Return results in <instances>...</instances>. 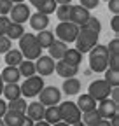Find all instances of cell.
I'll use <instances>...</instances> for the list:
<instances>
[{
    "label": "cell",
    "instance_id": "6",
    "mask_svg": "<svg viewBox=\"0 0 119 126\" xmlns=\"http://www.w3.org/2000/svg\"><path fill=\"white\" fill-rule=\"evenodd\" d=\"M60 107V116H61V121L67 123V124H75L81 121V116L82 112L79 110V107L74 103V102H63L61 105H58Z\"/></svg>",
    "mask_w": 119,
    "mask_h": 126
},
{
    "label": "cell",
    "instance_id": "2",
    "mask_svg": "<svg viewBox=\"0 0 119 126\" xmlns=\"http://www.w3.org/2000/svg\"><path fill=\"white\" fill-rule=\"evenodd\" d=\"M18 40H19V51H21V54H23L25 60L35 61L42 54V47L37 42V39H35L33 33H23Z\"/></svg>",
    "mask_w": 119,
    "mask_h": 126
},
{
    "label": "cell",
    "instance_id": "31",
    "mask_svg": "<svg viewBox=\"0 0 119 126\" xmlns=\"http://www.w3.org/2000/svg\"><path fill=\"white\" fill-rule=\"evenodd\" d=\"M56 7H58V4L54 2V0H44V2L37 7V12H42V14L49 16V14H53L56 11Z\"/></svg>",
    "mask_w": 119,
    "mask_h": 126
},
{
    "label": "cell",
    "instance_id": "51",
    "mask_svg": "<svg viewBox=\"0 0 119 126\" xmlns=\"http://www.w3.org/2000/svg\"><path fill=\"white\" fill-rule=\"evenodd\" d=\"M72 126H86V124H84L82 121H79V123H75V124H72Z\"/></svg>",
    "mask_w": 119,
    "mask_h": 126
},
{
    "label": "cell",
    "instance_id": "49",
    "mask_svg": "<svg viewBox=\"0 0 119 126\" xmlns=\"http://www.w3.org/2000/svg\"><path fill=\"white\" fill-rule=\"evenodd\" d=\"M53 126H70V124H67V123H63V121H60V123H56V124H53Z\"/></svg>",
    "mask_w": 119,
    "mask_h": 126
},
{
    "label": "cell",
    "instance_id": "16",
    "mask_svg": "<svg viewBox=\"0 0 119 126\" xmlns=\"http://www.w3.org/2000/svg\"><path fill=\"white\" fill-rule=\"evenodd\" d=\"M67 49H68V46H67L65 42H61V40H54V42L47 47L49 56H51L53 60H56V61H58V60H63Z\"/></svg>",
    "mask_w": 119,
    "mask_h": 126
},
{
    "label": "cell",
    "instance_id": "5",
    "mask_svg": "<svg viewBox=\"0 0 119 126\" xmlns=\"http://www.w3.org/2000/svg\"><path fill=\"white\" fill-rule=\"evenodd\" d=\"M44 88V77L40 75H32V77H26L25 82L19 86L21 89V96L23 98H33L42 91Z\"/></svg>",
    "mask_w": 119,
    "mask_h": 126
},
{
    "label": "cell",
    "instance_id": "53",
    "mask_svg": "<svg viewBox=\"0 0 119 126\" xmlns=\"http://www.w3.org/2000/svg\"><path fill=\"white\" fill-rule=\"evenodd\" d=\"M0 126H5V123H4L2 119H0Z\"/></svg>",
    "mask_w": 119,
    "mask_h": 126
},
{
    "label": "cell",
    "instance_id": "40",
    "mask_svg": "<svg viewBox=\"0 0 119 126\" xmlns=\"http://www.w3.org/2000/svg\"><path fill=\"white\" fill-rule=\"evenodd\" d=\"M109 11L114 14H119V0H109Z\"/></svg>",
    "mask_w": 119,
    "mask_h": 126
},
{
    "label": "cell",
    "instance_id": "54",
    "mask_svg": "<svg viewBox=\"0 0 119 126\" xmlns=\"http://www.w3.org/2000/svg\"><path fill=\"white\" fill-rule=\"evenodd\" d=\"M105 2H109V0H105Z\"/></svg>",
    "mask_w": 119,
    "mask_h": 126
},
{
    "label": "cell",
    "instance_id": "4",
    "mask_svg": "<svg viewBox=\"0 0 119 126\" xmlns=\"http://www.w3.org/2000/svg\"><path fill=\"white\" fill-rule=\"evenodd\" d=\"M77 33H79V26L70 23V21H60L56 30H54V37H58V40H61L65 44L75 42Z\"/></svg>",
    "mask_w": 119,
    "mask_h": 126
},
{
    "label": "cell",
    "instance_id": "42",
    "mask_svg": "<svg viewBox=\"0 0 119 126\" xmlns=\"http://www.w3.org/2000/svg\"><path fill=\"white\" fill-rule=\"evenodd\" d=\"M5 112H7V102L0 98V119L4 117V114H5Z\"/></svg>",
    "mask_w": 119,
    "mask_h": 126
},
{
    "label": "cell",
    "instance_id": "23",
    "mask_svg": "<svg viewBox=\"0 0 119 126\" xmlns=\"http://www.w3.org/2000/svg\"><path fill=\"white\" fill-rule=\"evenodd\" d=\"M81 91V81L75 77H68L63 82V93L67 94H77Z\"/></svg>",
    "mask_w": 119,
    "mask_h": 126
},
{
    "label": "cell",
    "instance_id": "50",
    "mask_svg": "<svg viewBox=\"0 0 119 126\" xmlns=\"http://www.w3.org/2000/svg\"><path fill=\"white\" fill-rule=\"evenodd\" d=\"M2 89H4V81H2V75H0V94H2Z\"/></svg>",
    "mask_w": 119,
    "mask_h": 126
},
{
    "label": "cell",
    "instance_id": "9",
    "mask_svg": "<svg viewBox=\"0 0 119 126\" xmlns=\"http://www.w3.org/2000/svg\"><path fill=\"white\" fill-rule=\"evenodd\" d=\"M28 18H30V7H28L25 2L12 5V9H11V12H9V19H11L12 23H21V25H23L25 21H28Z\"/></svg>",
    "mask_w": 119,
    "mask_h": 126
},
{
    "label": "cell",
    "instance_id": "30",
    "mask_svg": "<svg viewBox=\"0 0 119 126\" xmlns=\"http://www.w3.org/2000/svg\"><path fill=\"white\" fill-rule=\"evenodd\" d=\"M7 109L25 114V112H26V100H25L23 96H19V98H16V100H11V102L7 103Z\"/></svg>",
    "mask_w": 119,
    "mask_h": 126
},
{
    "label": "cell",
    "instance_id": "41",
    "mask_svg": "<svg viewBox=\"0 0 119 126\" xmlns=\"http://www.w3.org/2000/svg\"><path fill=\"white\" fill-rule=\"evenodd\" d=\"M110 26L116 33H119V14H114V18L110 19Z\"/></svg>",
    "mask_w": 119,
    "mask_h": 126
},
{
    "label": "cell",
    "instance_id": "11",
    "mask_svg": "<svg viewBox=\"0 0 119 126\" xmlns=\"http://www.w3.org/2000/svg\"><path fill=\"white\" fill-rule=\"evenodd\" d=\"M35 72L40 75V77H47L54 72V60L51 56H39L35 60Z\"/></svg>",
    "mask_w": 119,
    "mask_h": 126
},
{
    "label": "cell",
    "instance_id": "46",
    "mask_svg": "<svg viewBox=\"0 0 119 126\" xmlns=\"http://www.w3.org/2000/svg\"><path fill=\"white\" fill-rule=\"evenodd\" d=\"M33 126H51V124H49V123H46V121L42 119V121H35V123H33Z\"/></svg>",
    "mask_w": 119,
    "mask_h": 126
},
{
    "label": "cell",
    "instance_id": "7",
    "mask_svg": "<svg viewBox=\"0 0 119 126\" xmlns=\"http://www.w3.org/2000/svg\"><path fill=\"white\" fill-rule=\"evenodd\" d=\"M110 86L103 81V79H96V81H93L91 84H89V88H88V94L91 96L93 100H96V102H100V100H105V98H109V94H110Z\"/></svg>",
    "mask_w": 119,
    "mask_h": 126
},
{
    "label": "cell",
    "instance_id": "38",
    "mask_svg": "<svg viewBox=\"0 0 119 126\" xmlns=\"http://www.w3.org/2000/svg\"><path fill=\"white\" fill-rule=\"evenodd\" d=\"M100 4V0H81V7L88 9V11H91V9H96Z\"/></svg>",
    "mask_w": 119,
    "mask_h": 126
},
{
    "label": "cell",
    "instance_id": "24",
    "mask_svg": "<svg viewBox=\"0 0 119 126\" xmlns=\"http://www.w3.org/2000/svg\"><path fill=\"white\" fill-rule=\"evenodd\" d=\"M18 70H19L21 77H32V75H35V74H37V72H35V61H32V60H23L19 65H18Z\"/></svg>",
    "mask_w": 119,
    "mask_h": 126
},
{
    "label": "cell",
    "instance_id": "44",
    "mask_svg": "<svg viewBox=\"0 0 119 126\" xmlns=\"http://www.w3.org/2000/svg\"><path fill=\"white\" fill-rule=\"evenodd\" d=\"M109 123H110V126H119V114H116V116H112Z\"/></svg>",
    "mask_w": 119,
    "mask_h": 126
},
{
    "label": "cell",
    "instance_id": "52",
    "mask_svg": "<svg viewBox=\"0 0 119 126\" xmlns=\"http://www.w3.org/2000/svg\"><path fill=\"white\" fill-rule=\"evenodd\" d=\"M12 4H21V2H25V0H11Z\"/></svg>",
    "mask_w": 119,
    "mask_h": 126
},
{
    "label": "cell",
    "instance_id": "25",
    "mask_svg": "<svg viewBox=\"0 0 119 126\" xmlns=\"http://www.w3.org/2000/svg\"><path fill=\"white\" fill-rule=\"evenodd\" d=\"M63 60L68 63V65H72V67H79L81 61H82V53H79L77 49H70L68 47L65 56H63Z\"/></svg>",
    "mask_w": 119,
    "mask_h": 126
},
{
    "label": "cell",
    "instance_id": "15",
    "mask_svg": "<svg viewBox=\"0 0 119 126\" xmlns=\"http://www.w3.org/2000/svg\"><path fill=\"white\" fill-rule=\"evenodd\" d=\"M30 26L33 30L40 32V30H46L47 25H49V16L42 14V12H35V14H30Z\"/></svg>",
    "mask_w": 119,
    "mask_h": 126
},
{
    "label": "cell",
    "instance_id": "32",
    "mask_svg": "<svg viewBox=\"0 0 119 126\" xmlns=\"http://www.w3.org/2000/svg\"><path fill=\"white\" fill-rule=\"evenodd\" d=\"M54 12H56V16H58L60 21H68V16H70V4H67V5H58Z\"/></svg>",
    "mask_w": 119,
    "mask_h": 126
},
{
    "label": "cell",
    "instance_id": "36",
    "mask_svg": "<svg viewBox=\"0 0 119 126\" xmlns=\"http://www.w3.org/2000/svg\"><path fill=\"white\" fill-rule=\"evenodd\" d=\"M107 51H109V54H119V39H117V37L109 42Z\"/></svg>",
    "mask_w": 119,
    "mask_h": 126
},
{
    "label": "cell",
    "instance_id": "45",
    "mask_svg": "<svg viewBox=\"0 0 119 126\" xmlns=\"http://www.w3.org/2000/svg\"><path fill=\"white\" fill-rule=\"evenodd\" d=\"M95 126H110V123H109V119H100Z\"/></svg>",
    "mask_w": 119,
    "mask_h": 126
},
{
    "label": "cell",
    "instance_id": "35",
    "mask_svg": "<svg viewBox=\"0 0 119 126\" xmlns=\"http://www.w3.org/2000/svg\"><path fill=\"white\" fill-rule=\"evenodd\" d=\"M12 5L14 4L11 2V0H0V16H9Z\"/></svg>",
    "mask_w": 119,
    "mask_h": 126
},
{
    "label": "cell",
    "instance_id": "12",
    "mask_svg": "<svg viewBox=\"0 0 119 126\" xmlns=\"http://www.w3.org/2000/svg\"><path fill=\"white\" fill-rule=\"evenodd\" d=\"M96 110H98V114H100V117H102V119H110L112 116H116V114H117V103H116V102H112L110 98L100 100V102H98Z\"/></svg>",
    "mask_w": 119,
    "mask_h": 126
},
{
    "label": "cell",
    "instance_id": "8",
    "mask_svg": "<svg viewBox=\"0 0 119 126\" xmlns=\"http://www.w3.org/2000/svg\"><path fill=\"white\" fill-rule=\"evenodd\" d=\"M40 96V103L44 107H51V105H58L60 100H61V91H60L56 86H44L42 91L39 93Z\"/></svg>",
    "mask_w": 119,
    "mask_h": 126
},
{
    "label": "cell",
    "instance_id": "19",
    "mask_svg": "<svg viewBox=\"0 0 119 126\" xmlns=\"http://www.w3.org/2000/svg\"><path fill=\"white\" fill-rule=\"evenodd\" d=\"M44 121L49 123L51 126L61 121V116H60V107H58V105L46 107V110H44Z\"/></svg>",
    "mask_w": 119,
    "mask_h": 126
},
{
    "label": "cell",
    "instance_id": "28",
    "mask_svg": "<svg viewBox=\"0 0 119 126\" xmlns=\"http://www.w3.org/2000/svg\"><path fill=\"white\" fill-rule=\"evenodd\" d=\"M81 119H82V123H84L86 126H95L102 117H100V114H98V110L93 109V110H89V112H82Z\"/></svg>",
    "mask_w": 119,
    "mask_h": 126
},
{
    "label": "cell",
    "instance_id": "33",
    "mask_svg": "<svg viewBox=\"0 0 119 126\" xmlns=\"http://www.w3.org/2000/svg\"><path fill=\"white\" fill-rule=\"evenodd\" d=\"M88 30H91V32H95V33H98L100 35V32H102V23H100V19L98 18H89L88 21H86V25H84Z\"/></svg>",
    "mask_w": 119,
    "mask_h": 126
},
{
    "label": "cell",
    "instance_id": "10",
    "mask_svg": "<svg viewBox=\"0 0 119 126\" xmlns=\"http://www.w3.org/2000/svg\"><path fill=\"white\" fill-rule=\"evenodd\" d=\"M89 18H91V14H89L88 9H84L81 5H70V16H68L70 23L77 25V26H84Z\"/></svg>",
    "mask_w": 119,
    "mask_h": 126
},
{
    "label": "cell",
    "instance_id": "3",
    "mask_svg": "<svg viewBox=\"0 0 119 126\" xmlns=\"http://www.w3.org/2000/svg\"><path fill=\"white\" fill-rule=\"evenodd\" d=\"M96 44H98V33L88 30L86 26H79V33L75 39V49L84 54V53H89Z\"/></svg>",
    "mask_w": 119,
    "mask_h": 126
},
{
    "label": "cell",
    "instance_id": "37",
    "mask_svg": "<svg viewBox=\"0 0 119 126\" xmlns=\"http://www.w3.org/2000/svg\"><path fill=\"white\" fill-rule=\"evenodd\" d=\"M11 25V19L9 16H0V35H5V32Z\"/></svg>",
    "mask_w": 119,
    "mask_h": 126
},
{
    "label": "cell",
    "instance_id": "17",
    "mask_svg": "<svg viewBox=\"0 0 119 126\" xmlns=\"http://www.w3.org/2000/svg\"><path fill=\"white\" fill-rule=\"evenodd\" d=\"M0 75H2L4 84H12V82H18V81H19V77H21V74H19L18 67H9V65H7L2 72H0Z\"/></svg>",
    "mask_w": 119,
    "mask_h": 126
},
{
    "label": "cell",
    "instance_id": "48",
    "mask_svg": "<svg viewBox=\"0 0 119 126\" xmlns=\"http://www.w3.org/2000/svg\"><path fill=\"white\" fill-rule=\"evenodd\" d=\"M54 2L58 4V5H67V4H70L72 0H54Z\"/></svg>",
    "mask_w": 119,
    "mask_h": 126
},
{
    "label": "cell",
    "instance_id": "34",
    "mask_svg": "<svg viewBox=\"0 0 119 126\" xmlns=\"http://www.w3.org/2000/svg\"><path fill=\"white\" fill-rule=\"evenodd\" d=\"M9 49H12V40L5 35H0V54H5Z\"/></svg>",
    "mask_w": 119,
    "mask_h": 126
},
{
    "label": "cell",
    "instance_id": "21",
    "mask_svg": "<svg viewBox=\"0 0 119 126\" xmlns=\"http://www.w3.org/2000/svg\"><path fill=\"white\" fill-rule=\"evenodd\" d=\"M35 39H37V42L40 44L42 49H47V47L56 40V39H54V33H53V32H49V30H40L39 35H35Z\"/></svg>",
    "mask_w": 119,
    "mask_h": 126
},
{
    "label": "cell",
    "instance_id": "22",
    "mask_svg": "<svg viewBox=\"0 0 119 126\" xmlns=\"http://www.w3.org/2000/svg\"><path fill=\"white\" fill-rule=\"evenodd\" d=\"M2 94L11 102V100H16L21 96V89L18 86V82H12V84H4V89H2Z\"/></svg>",
    "mask_w": 119,
    "mask_h": 126
},
{
    "label": "cell",
    "instance_id": "18",
    "mask_svg": "<svg viewBox=\"0 0 119 126\" xmlns=\"http://www.w3.org/2000/svg\"><path fill=\"white\" fill-rule=\"evenodd\" d=\"M23 117H25L23 112H16V110H9L7 109V112L4 114L2 121L5 123V126H19L21 121H23Z\"/></svg>",
    "mask_w": 119,
    "mask_h": 126
},
{
    "label": "cell",
    "instance_id": "1",
    "mask_svg": "<svg viewBox=\"0 0 119 126\" xmlns=\"http://www.w3.org/2000/svg\"><path fill=\"white\" fill-rule=\"evenodd\" d=\"M89 68L96 74H102L109 68V51L107 46L96 44L91 51H89Z\"/></svg>",
    "mask_w": 119,
    "mask_h": 126
},
{
    "label": "cell",
    "instance_id": "39",
    "mask_svg": "<svg viewBox=\"0 0 119 126\" xmlns=\"http://www.w3.org/2000/svg\"><path fill=\"white\" fill-rule=\"evenodd\" d=\"M109 68L119 70V54H109Z\"/></svg>",
    "mask_w": 119,
    "mask_h": 126
},
{
    "label": "cell",
    "instance_id": "14",
    "mask_svg": "<svg viewBox=\"0 0 119 126\" xmlns=\"http://www.w3.org/2000/svg\"><path fill=\"white\" fill-rule=\"evenodd\" d=\"M44 110H46V107H44L40 102H32V103L26 105L25 116L30 117L33 123H35V121H42V119H44Z\"/></svg>",
    "mask_w": 119,
    "mask_h": 126
},
{
    "label": "cell",
    "instance_id": "20",
    "mask_svg": "<svg viewBox=\"0 0 119 126\" xmlns=\"http://www.w3.org/2000/svg\"><path fill=\"white\" fill-rule=\"evenodd\" d=\"M75 105L79 107L81 112H89V110L96 109V100H93V98L86 93V94H81V96H79V100H77Z\"/></svg>",
    "mask_w": 119,
    "mask_h": 126
},
{
    "label": "cell",
    "instance_id": "29",
    "mask_svg": "<svg viewBox=\"0 0 119 126\" xmlns=\"http://www.w3.org/2000/svg\"><path fill=\"white\" fill-rule=\"evenodd\" d=\"M103 74H105V79H103V81H105L110 88H117V86H119V70H116V68H107Z\"/></svg>",
    "mask_w": 119,
    "mask_h": 126
},
{
    "label": "cell",
    "instance_id": "26",
    "mask_svg": "<svg viewBox=\"0 0 119 126\" xmlns=\"http://www.w3.org/2000/svg\"><path fill=\"white\" fill-rule=\"evenodd\" d=\"M23 60L25 58H23V54H21L19 49H9L5 53V63H7L9 67H18Z\"/></svg>",
    "mask_w": 119,
    "mask_h": 126
},
{
    "label": "cell",
    "instance_id": "27",
    "mask_svg": "<svg viewBox=\"0 0 119 126\" xmlns=\"http://www.w3.org/2000/svg\"><path fill=\"white\" fill-rule=\"evenodd\" d=\"M23 33H25L23 25H21V23H12V21H11V25H9L7 32H5V37L11 39V40H18Z\"/></svg>",
    "mask_w": 119,
    "mask_h": 126
},
{
    "label": "cell",
    "instance_id": "43",
    "mask_svg": "<svg viewBox=\"0 0 119 126\" xmlns=\"http://www.w3.org/2000/svg\"><path fill=\"white\" fill-rule=\"evenodd\" d=\"M19 126H33V121H32V119H30V117H26V116H25Z\"/></svg>",
    "mask_w": 119,
    "mask_h": 126
},
{
    "label": "cell",
    "instance_id": "13",
    "mask_svg": "<svg viewBox=\"0 0 119 126\" xmlns=\"http://www.w3.org/2000/svg\"><path fill=\"white\" fill-rule=\"evenodd\" d=\"M54 72H56L60 77L68 79V77H75V75H77L79 67H72V65H68L65 60H58V61L54 63Z\"/></svg>",
    "mask_w": 119,
    "mask_h": 126
},
{
    "label": "cell",
    "instance_id": "47",
    "mask_svg": "<svg viewBox=\"0 0 119 126\" xmlns=\"http://www.w3.org/2000/svg\"><path fill=\"white\" fill-rule=\"evenodd\" d=\"M28 2H30V4H32L33 7H39V5H40V4L44 2V0H28Z\"/></svg>",
    "mask_w": 119,
    "mask_h": 126
}]
</instances>
